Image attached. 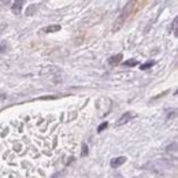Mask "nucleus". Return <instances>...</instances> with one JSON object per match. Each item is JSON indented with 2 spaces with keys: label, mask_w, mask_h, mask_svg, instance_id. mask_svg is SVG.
Wrapping results in <instances>:
<instances>
[{
  "label": "nucleus",
  "mask_w": 178,
  "mask_h": 178,
  "mask_svg": "<svg viewBox=\"0 0 178 178\" xmlns=\"http://www.w3.org/2000/svg\"><path fill=\"white\" fill-rule=\"evenodd\" d=\"M133 118H134V112L133 111H127V112L122 114V115L119 116V119L116 121V126H122V125L127 123L129 121H132Z\"/></svg>",
  "instance_id": "obj_3"
},
{
  "label": "nucleus",
  "mask_w": 178,
  "mask_h": 178,
  "mask_svg": "<svg viewBox=\"0 0 178 178\" xmlns=\"http://www.w3.org/2000/svg\"><path fill=\"white\" fill-rule=\"evenodd\" d=\"M36 11H37V6H34V4L29 6V8L26 10V17H32V15H34V14H36Z\"/></svg>",
  "instance_id": "obj_8"
},
{
  "label": "nucleus",
  "mask_w": 178,
  "mask_h": 178,
  "mask_svg": "<svg viewBox=\"0 0 178 178\" xmlns=\"http://www.w3.org/2000/svg\"><path fill=\"white\" fill-rule=\"evenodd\" d=\"M8 2H10V0H3V3H8Z\"/></svg>",
  "instance_id": "obj_16"
},
{
  "label": "nucleus",
  "mask_w": 178,
  "mask_h": 178,
  "mask_svg": "<svg viewBox=\"0 0 178 178\" xmlns=\"http://www.w3.org/2000/svg\"><path fill=\"white\" fill-rule=\"evenodd\" d=\"M23 3H25V0H15V2L13 3V7H11V11H13V14L18 15V14L21 13Z\"/></svg>",
  "instance_id": "obj_4"
},
{
  "label": "nucleus",
  "mask_w": 178,
  "mask_h": 178,
  "mask_svg": "<svg viewBox=\"0 0 178 178\" xmlns=\"http://www.w3.org/2000/svg\"><path fill=\"white\" fill-rule=\"evenodd\" d=\"M81 155H82V156H86V155H88V145H86V144L82 145V152H81Z\"/></svg>",
  "instance_id": "obj_14"
},
{
  "label": "nucleus",
  "mask_w": 178,
  "mask_h": 178,
  "mask_svg": "<svg viewBox=\"0 0 178 178\" xmlns=\"http://www.w3.org/2000/svg\"><path fill=\"white\" fill-rule=\"evenodd\" d=\"M107 127H108V122H103V123L97 127V133H101L104 129H107Z\"/></svg>",
  "instance_id": "obj_11"
},
{
  "label": "nucleus",
  "mask_w": 178,
  "mask_h": 178,
  "mask_svg": "<svg viewBox=\"0 0 178 178\" xmlns=\"http://www.w3.org/2000/svg\"><path fill=\"white\" fill-rule=\"evenodd\" d=\"M48 71H49L51 82L54 84V85L60 84V81H62V70L56 66H51V67H48Z\"/></svg>",
  "instance_id": "obj_2"
},
{
  "label": "nucleus",
  "mask_w": 178,
  "mask_h": 178,
  "mask_svg": "<svg viewBox=\"0 0 178 178\" xmlns=\"http://www.w3.org/2000/svg\"><path fill=\"white\" fill-rule=\"evenodd\" d=\"M6 51H7V43L3 41L2 44H0V54H3V52H6Z\"/></svg>",
  "instance_id": "obj_13"
},
{
  "label": "nucleus",
  "mask_w": 178,
  "mask_h": 178,
  "mask_svg": "<svg viewBox=\"0 0 178 178\" xmlns=\"http://www.w3.org/2000/svg\"><path fill=\"white\" fill-rule=\"evenodd\" d=\"M166 150H167V152H171V151H173V152H176V151H177V142L170 144L167 148H166Z\"/></svg>",
  "instance_id": "obj_12"
},
{
  "label": "nucleus",
  "mask_w": 178,
  "mask_h": 178,
  "mask_svg": "<svg viewBox=\"0 0 178 178\" xmlns=\"http://www.w3.org/2000/svg\"><path fill=\"white\" fill-rule=\"evenodd\" d=\"M176 111H173V112H171V114H169V116H167V119H170V118H174V116H176Z\"/></svg>",
  "instance_id": "obj_15"
},
{
  "label": "nucleus",
  "mask_w": 178,
  "mask_h": 178,
  "mask_svg": "<svg viewBox=\"0 0 178 178\" xmlns=\"http://www.w3.org/2000/svg\"><path fill=\"white\" fill-rule=\"evenodd\" d=\"M155 60H150V62H147V63H144V65H141L140 66V69L141 70H147V69H151L152 66H155Z\"/></svg>",
  "instance_id": "obj_9"
},
{
  "label": "nucleus",
  "mask_w": 178,
  "mask_h": 178,
  "mask_svg": "<svg viewBox=\"0 0 178 178\" xmlns=\"http://www.w3.org/2000/svg\"><path fill=\"white\" fill-rule=\"evenodd\" d=\"M60 29H62V26H60V25H51V26L44 28V32H45V33H54V32H59Z\"/></svg>",
  "instance_id": "obj_7"
},
{
  "label": "nucleus",
  "mask_w": 178,
  "mask_h": 178,
  "mask_svg": "<svg viewBox=\"0 0 178 178\" xmlns=\"http://www.w3.org/2000/svg\"><path fill=\"white\" fill-rule=\"evenodd\" d=\"M126 157L125 156H119V157H114V159L111 160V163H110V166H111L112 169H116V167H119V166H122L125 162H126Z\"/></svg>",
  "instance_id": "obj_5"
},
{
  "label": "nucleus",
  "mask_w": 178,
  "mask_h": 178,
  "mask_svg": "<svg viewBox=\"0 0 178 178\" xmlns=\"http://www.w3.org/2000/svg\"><path fill=\"white\" fill-rule=\"evenodd\" d=\"M121 62H122V54L114 55V56L108 58V65H111V66H115V65H118V63H121Z\"/></svg>",
  "instance_id": "obj_6"
},
{
  "label": "nucleus",
  "mask_w": 178,
  "mask_h": 178,
  "mask_svg": "<svg viewBox=\"0 0 178 178\" xmlns=\"http://www.w3.org/2000/svg\"><path fill=\"white\" fill-rule=\"evenodd\" d=\"M136 3H137V0H130V2L127 3L126 6H125L123 10L121 11V14H119L118 18H116V21L114 22V25H112V32L121 30V28L123 26V23L126 22V19L129 18L130 14L133 13L134 7H136Z\"/></svg>",
  "instance_id": "obj_1"
},
{
  "label": "nucleus",
  "mask_w": 178,
  "mask_h": 178,
  "mask_svg": "<svg viewBox=\"0 0 178 178\" xmlns=\"http://www.w3.org/2000/svg\"><path fill=\"white\" fill-rule=\"evenodd\" d=\"M138 65V62H137L136 59H129V60H126V62H123V66H126V67H133V66H137Z\"/></svg>",
  "instance_id": "obj_10"
}]
</instances>
